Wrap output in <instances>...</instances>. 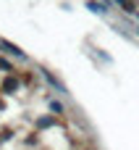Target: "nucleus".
<instances>
[{"instance_id": "obj_1", "label": "nucleus", "mask_w": 139, "mask_h": 150, "mask_svg": "<svg viewBox=\"0 0 139 150\" xmlns=\"http://www.w3.org/2000/svg\"><path fill=\"white\" fill-rule=\"evenodd\" d=\"M0 47L5 50V53H11V55H18V58H24V53L16 47V45H11V42H5V40H0Z\"/></svg>"}]
</instances>
